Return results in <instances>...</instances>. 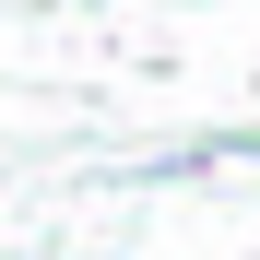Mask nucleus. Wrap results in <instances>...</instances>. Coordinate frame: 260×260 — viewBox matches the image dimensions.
Instances as JSON below:
<instances>
[{
  "label": "nucleus",
  "mask_w": 260,
  "mask_h": 260,
  "mask_svg": "<svg viewBox=\"0 0 260 260\" xmlns=\"http://www.w3.org/2000/svg\"><path fill=\"white\" fill-rule=\"evenodd\" d=\"M12 260H71V248H12Z\"/></svg>",
  "instance_id": "1"
}]
</instances>
